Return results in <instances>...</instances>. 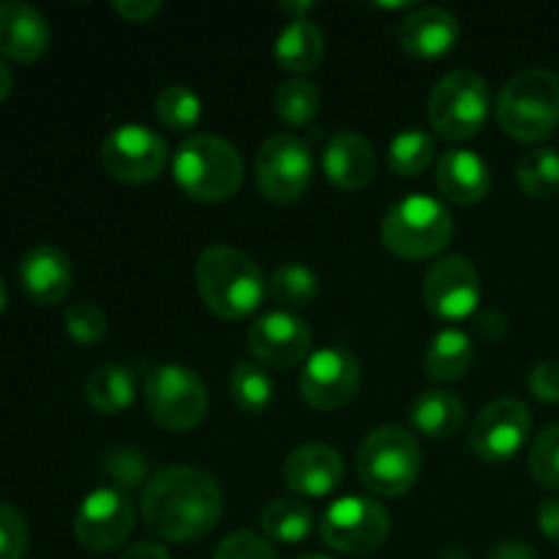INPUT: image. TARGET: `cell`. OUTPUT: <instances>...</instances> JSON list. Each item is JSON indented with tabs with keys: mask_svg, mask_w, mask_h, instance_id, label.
<instances>
[{
	"mask_svg": "<svg viewBox=\"0 0 559 559\" xmlns=\"http://www.w3.org/2000/svg\"><path fill=\"white\" fill-rule=\"evenodd\" d=\"M533 435V413L524 402L511 396L495 399L475 418L469 431V448L489 464L511 462L527 445Z\"/></svg>",
	"mask_w": 559,
	"mask_h": 559,
	"instance_id": "obj_14",
	"label": "cell"
},
{
	"mask_svg": "<svg viewBox=\"0 0 559 559\" xmlns=\"http://www.w3.org/2000/svg\"><path fill=\"white\" fill-rule=\"evenodd\" d=\"M322 169L336 189L360 191L374 178V147L364 134L353 129L333 131L322 151Z\"/></svg>",
	"mask_w": 559,
	"mask_h": 559,
	"instance_id": "obj_21",
	"label": "cell"
},
{
	"mask_svg": "<svg viewBox=\"0 0 559 559\" xmlns=\"http://www.w3.org/2000/svg\"><path fill=\"white\" fill-rule=\"evenodd\" d=\"M63 328L76 344H98L109 331V320L96 304H71L63 311Z\"/></svg>",
	"mask_w": 559,
	"mask_h": 559,
	"instance_id": "obj_36",
	"label": "cell"
},
{
	"mask_svg": "<svg viewBox=\"0 0 559 559\" xmlns=\"http://www.w3.org/2000/svg\"><path fill=\"white\" fill-rule=\"evenodd\" d=\"M456 224L445 202L429 194H407L382 216L380 238L396 260L418 262L440 254L453 240Z\"/></svg>",
	"mask_w": 559,
	"mask_h": 559,
	"instance_id": "obj_4",
	"label": "cell"
},
{
	"mask_svg": "<svg viewBox=\"0 0 559 559\" xmlns=\"http://www.w3.org/2000/svg\"><path fill=\"white\" fill-rule=\"evenodd\" d=\"M322 104L320 87L306 76H293L282 82L273 96V109L287 126H306L317 118Z\"/></svg>",
	"mask_w": 559,
	"mask_h": 559,
	"instance_id": "obj_32",
	"label": "cell"
},
{
	"mask_svg": "<svg viewBox=\"0 0 559 559\" xmlns=\"http://www.w3.org/2000/svg\"><path fill=\"white\" fill-rule=\"evenodd\" d=\"M486 559H538V551L527 540H502L489 551Z\"/></svg>",
	"mask_w": 559,
	"mask_h": 559,
	"instance_id": "obj_42",
	"label": "cell"
},
{
	"mask_svg": "<svg viewBox=\"0 0 559 559\" xmlns=\"http://www.w3.org/2000/svg\"><path fill=\"white\" fill-rule=\"evenodd\" d=\"M311 328L295 311H267L251 322L246 333V347L257 364L273 369H293L304 364L311 353Z\"/></svg>",
	"mask_w": 559,
	"mask_h": 559,
	"instance_id": "obj_16",
	"label": "cell"
},
{
	"mask_svg": "<svg viewBox=\"0 0 559 559\" xmlns=\"http://www.w3.org/2000/svg\"><path fill=\"white\" fill-rule=\"evenodd\" d=\"M473 360L475 344L469 333L459 331V328H442L426 347L424 369L426 377L437 385H453V382L464 380Z\"/></svg>",
	"mask_w": 559,
	"mask_h": 559,
	"instance_id": "obj_25",
	"label": "cell"
},
{
	"mask_svg": "<svg viewBox=\"0 0 559 559\" xmlns=\"http://www.w3.org/2000/svg\"><path fill=\"white\" fill-rule=\"evenodd\" d=\"M478 333L484 338H489V342H497V338H502L508 333V320L502 314H497V311H484L478 317Z\"/></svg>",
	"mask_w": 559,
	"mask_h": 559,
	"instance_id": "obj_44",
	"label": "cell"
},
{
	"mask_svg": "<svg viewBox=\"0 0 559 559\" xmlns=\"http://www.w3.org/2000/svg\"><path fill=\"white\" fill-rule=\"evenodd\" d=\"M530 393L544 404H559V364L557 360H544L535 364L527 377Z\"/></svg>",
	"mask_w": 559,
	"mask_h": 559,
	"instance_id": "obj_39",
	"label": "cell"
},
{
	"mask_svg": "<svg viewBox=\"0 0 559 559\" xmlns=\"http://www.w3.org/2000/svg\"><path fill=\"white\" fill-rule=\"evenodd\" d=\"M516 183L533 200H549L559 191V153L555 147H535L516 164Z\"/></svg>",
	"mask_w": 559,
	"mask_h": 559,
	"instance_id": "obj_31",
	"label": "cell"
},
{
	"mask_svg": "<svg viewBox=\"0 0 559 559\" xmlns=\"http://www.w3.org/2000/svg\"><path fill=\"white\" fill-rule=\"evenodd\" d=\"M284 486L300 497H328L344 478V459L328 442H306L295 448L282 467Z\"/></svg>",
	"mask_w": 559,
	"mask_h": 559,
	"instance_id": "obj_17",
	"label": "cell"
},
{
	"mask_svg": "<svg viewBox=\"0 0 559 559\" xmlns=\"http://www.w3.org/2000/svg\"><path fill=\"white\" fill-rule=\"evenodd\" d=\"M267 293H271L273 304L282 311L306 309L320 293V278L304 262H287V265L273 271L271 282H267Z\"/></svg>",
	"mask_w": 559,
	"mask_h": 559,
	"instance_id": "obj_30",
	"label": "cell"
},
{
	"mask_svg": "<svg viewBox=\"0 0 559 559\" xmlns=\"http://www.w3.org/2000/svg\"><path fill=\"white\" fill-rule=\"evenodd\" d=\"M260 527L271 544L295 546L314 530V513L306 502L293 497H276L260 511Z\"/></svg>",
	"mask_w": 559,
	"mask_h": 559,
	"instance_id": "obj_27",
	"label": "cell"
},
{
	"mask_svg": "<svg viewBox=\"0 0 559 559\" xmlns=\"http://www.w3.org/2000/svg\"><path fill=\"white\" fill-rule=\"evenodd\" d=\"M118 559H173V557H169L167 546H162L158 540H136V544H131Z\"/></svg>",
	"mask_w": 559,
	"mask_h": 559,
	"instance_id": "obj_43",
	"label": "cell"
},
{
	"mask_svg": "<svg viewBox=\"0 0 559 559\" xmlns=\"http://www.w3.org/2000/svg\"><path fill=\"white\" fill-rule=\"evenodd\" d=\"M11 85H14V76H11V69L5 66V60L0 58V104L11 96Z\"/></svg>",
	"mask_w": 559,
	"mask_h": 559,
	"instance_id": "obj_46",
	"label": "cell"
},
{
	"mask_svg": "<svg viewBox=\"0 0 559 559\" xmlns=\"http://www.w3.org/2000/svg\"><path fill=\"white\" fill-rule=\"evenodd\" d=\"M530 473L540 486L559 491V424L535 437L530 448Z\"/></svg>",
	"mask_w": 559,
	"mask_h": 559,
	"instance_id": "obj_35",
	"label": "cell"
},
{
	"mask_svg": "<svg viewBox=\"0 0 559 559\" xmlns=\"http://www.w3.org/2000/svg\"><path fill=\"white\" fill-rule=\"evenodd\" d=\"M424 304L442 322L467 320L480 306V273L464 254L440 257L426 271Z\"/></svg>",
	"mask_w": 559,
	"mask_h": 559,
	"instance_id": "obj_15",
	"label": "cell"
},
{
	"mask_svg": "<svg viewBox=\"0 0 559 559\" xmlns=\"http://www.w3.org/2000/svg\"><path fill=\"white\" fill-rule=\"evenodd\" d=\"M82 393H85L87 407L112 418V415H120L134 404L136 377L129 366L104 364L87 374Z\"/></svg>",
	"mask_w": 559,
	"mask_h": 559,
	"instance_id": "obj_26",
	"label": "cell"
},
{
	"mask_svg": "<svg viewBox=\"0 0 559 559\" xmlns=\"http://www.w3.org/2000/svg\"><path fill=\"white\" fill-rule=\"evenodd\" d=\"M298 559H331V557H325V555H304V557H298Z\"/></svg>",
	"mask_w": 559,
	"mask_h": 559,
	"instance_id": "obj_48",
	"label": "cell"
},
{
	"mask_svg": "<svg viewBox=\"0 0 559 559\" xmlns=\"http://www.w3.org/2000/svg\"><path fill=\"white\" fill-rule=\"evenodd\" d=\"M396 41L409 58L437 60L459 41V20L442 5H420L396 27Z\"/></svg>",
	"mask_w": 559,
	"mask_h": 559,
	"instance_id": "obj_19",
	"label": "cell"
},
{
	"mask_svg": "<svg viewBox=\"0 0 559 559\" xmlns=\"http://www.w3.org/2000/svg\"><path fill=\"white\" fill-rule=\"evenodd\" d=\"M134 524L136 511L131 497L115 486H104V489H93L80 502L74 516V535L82 549L93 555H107L131 538Z\"/></svg>",
	"mask_w": 559,
	"mask_h": 559,
	"instance_id": "obj_13",
	"label": "cell"
},
{
	"mask_svg": "<svg viewBox=\"0 0 559 559\" xmlns=\"http://www.w3.org/2000/svg\"><path fill=\"white\" fill-rule=\"evenodd\" d=\"M102 164L115 180L129 186L162 178L169 164L167 142L142 123H123L102 142Z\"/></svg>",
	"mask_w": 559,
	"mask_h": 559,
	"instance_id": "obj_11",
	"label": "cell"
},
{
	"mask_svg": "<svg viewBox=\"0 0 559 559\" xmlns=\"http://www.w3.org/2000/svg\"><path fill=\"white\" fill-rule=\"evenodd\" d=\"M278 9H282L289 20H309V14L317 5L311 3V0H284V3H278Z\"/></svg>",
	"mask_w": 559,
	"mask_h": 559,
	"instance_id": "obj_45",
	"label": "cell"
},
{
	"mask_svg": "<svg viewBox=\"0 0 559 559\" xmlns=\"http://www.w3.org/2000/svg\"><path fill=\"white\" fill-rule=\"evenodd\" d=\"M420 453L418 440L404 426H380L364 437L355 456L358 478L371 495L404 497L418 484Z\"/></svg>",
	"mask_w": 559,
	"mask_h": 559,
	"instance_id": "obj_6",
	"label": "cell"
},
{
	"mask_svg": "<svg viewBox=\"0 0 559 559\" xmlns=\"http://www.w3.org/2000/svg\"><path fill=\"white\" fill-rule=\"evenodd\" d=\"M211 559H278L276 549L271 546V540L260 538L257 533H240L227 535L222 544L216 546Z\"/></svg>",
	"mask_w": 559,
	"mask_h": 559,
	"instance_id": "obj_38",
	"label": "cell"
},
{
	"mask_svg": "<svg viewBox=\"0 0 559 559\" xmlns=\"http://www.w3.org/2000/svg\"><path fill=\"white\" fill-rule=\"evenodd\" d=\"M314 178V156L309 142L295 134H273L254 158V180L260 194L276 205L300 200Z\"/></svg>",
	"mask_w": 559,
	"mask_h": 559,
	"instance_id": "obj_10",
	"label": "cell"
},
{
	"mask_svg": "<svg viewBox=\"0 0 559 559\" xmlns=\"http://www.w3.org/2000/svg\"><path fill=\"white\" fill-rule=\"evenodd\" d=\"M49 41L52 31L41 11L22 0L0 3V58L31 66L44 58Z\"/></svg>",
	"mask_w": 559,
	"mask_h": 559,
	"instance_id": "obj_18",
	"label": "cell"
},
{
	"mask_svg": "<svg viewBox=\"0 0 559 559\" xmlns=\"http://www.w3.org/2000/svg\"><path fill=\"white\" fill-rule=\"evenodd\" d=\"M156 118L164 129L178 131V134H186V131H194L200 126L202 118V102L189 85H167L156 96Z\"/></svg>",
	"mask_w": 559,
	"mask_h": 559,
	"instance_id": "obj_33",
	"label": "cell"
},
{
	"mask_svg": "<svg viewBox=\"0 0 559 559\" xmlns=\"http://www.w3.org/2000/svg\"><path fill=\"white\" fill-rule=\"evenodd\" d=\"M22 284V293L36 306H55L71 293L74 284V267L71 260L58 249V246H33L20 260L16 271Z\"/></svg>",
	"mask_w": 559,
	"mask_h": 559,
	"instance_id": "obj_20",
	"label": "cell"
},
{
	"mask_svg": "<svg viewBox=\"0 0 559 559\" xmlns=\"http://www.w3.org/2000/svg\"><path fill=\"white\" fill-rule=\"evenodd\" d=\"M320 535L328 549L342 555H371L391 538V513L371 497H338L320 519Z\"/></svg>",
	"mask_w": 559,
	"mask_h": 559,
	"instance_id": "obj_9",
	"label": "cell"
},
{
	"mask_svg": "<svg viewBox=\"0 0 559 559\" xmlns=\"http://www.w3.org/2000/svg\"><path fill=\"white\" fill-rule=\"evenodd\" d=\"M273 58L284 71L306 74L325 58V33L314 20H289L273 44Z\"/></svg>",
	"mask_w": 559,
	"mask_h": 559,
	"instance_id": "obj_24",
	"label": "cell"
},
{
	"mask_svg": "<svg viewBox=\"0 0 559 559\" xmlns=\"http://www.w3.org/2000/svg\"><path fill=\"white\" fill-rule=\"evenodd\" d=\"M224 491L211 473L189 464L158 469L142 489L140 516L153 535L169 544H191L216 530Z\"/></svg>",
	"mask_w": 559,
	"mask_h": 559,
	"instance_id": "obj_1",
	"label": "cell"
},
{
	"mask_svg": "<svg viewBox=\"0 0 559 559\" xmlns=\"http://www.w3.org/2000/svg\"><path fill=\"white\" fill-rule=\"evenodd\" d=\"M273 393H276V385H273V377L265 366L257 364V360H238L235 364L233 377H229V396L240 413H267V407L273 404Z\"/></svg>",
	"mask_w": 559,
	"mask_h": 559,
	"instance_id": "obj_28",
	"label": "cell"
},
{
	"mask_svg": "<svg viewBox=\"0 0 559 559\" xmlns=\"http://www.w3.org/2000/svg\"><path fill=\"white\" fill-rule=\"evenodd\" d=\"M102 467L115 484V489L126 491V495L140 489V486L145 489V484L151 480L147 478V459L136 448H115L104 456Z\"/></svg>",
	"mask_w": 559,
	"mask_h": 559,
	"instance_id": "obj_34",
	"label": "cell"
},
{
	"mask_svg": "<svg viewBox=\"0 0 559 559\" xmlns=\"http://www.w3.org/2000/svg\"><path fill=\"white\" fill-rule=\"evenodd\" d=\"M437 189L448 202L478 205L491 191V169L484 156L467 147H453L437 158Z\"/></svg>",
	"mask_w": 559,
	"mask_h": 559,
	"instance_id": "obj_22",
	"label": "cell"
},
{
	"mask_svg": "<svg viewBox=\"0 0 559 559\" xmlns=\"http://www.w3.org/2000/svg\"><path fill=\"white\" fill-rule=\"evenodd\" d=\"M31 530L25 516L9 502H0V559H25Z\"/></svg>",
	"mask_w": 559,
	"mask_h": 559,
	"instance_id": "obj_37",
	"label": "cell"
},
{
	"mask_svg": "<svg viewBox=\"0 0 559 559\" xmlns=\"http://www.w3.org/2000/svg\"><path fill=\"white\" fill-rule=\"evenodd\" d=\"M142 396L151 418L167 431L197 429L211 404L202 377L180 364H162L147 371Z\"/></svg>",
	"mask_w": 559,
	"mask_h": 559,
	"instance_id": "obj_8",
	"label": "cell"
},
{
	"mask_svg": "<svg viewBox=\"0 0 559 559\" xmlns=\"http://www.w3.org/2000/svg\"><path fill=\"white\" fill-rule=\"evenodd\" d=\"M360 380V360L344 347H322L306 358L304 371L298 377V391L309 407L331 413L342 409L358 396Z\"/></svg>",
	"mask_w": 559,
	"mask_h": 559,
	"instance_id": "obj_12",
	"label": "cell"
},
{
	"mask_svg": "<svg viewBox=\"0 0 559 559\" xmlns=\"http://www.w3.org/2000/svg\"><path fill=\"white\" fill-rule=\"evenodd\" d=\"M112 9L126 22H151L164 9L162 0H115Z\"/></svg>",
	"mask_w": 559,
	"mask_h": 559,
	"instance_id": "obj_40",
	"label": "cell"
},
{
	"mask_svg": "<svg viewBox=\"0 0 559 559\" xmlns=\"http://www.w3.org/2000/svg\"><path fill=\"white\" fill-rule=\"evenodd\" d=\"M194 278L205 306L222 320L254 314L267 287L262 267L233 246H207L197 257Z\"/></svg>",
	"mask_w": 559,
	"mask_h": 559,
	"instance_id": "obj_2",
	"label": "cell"
},
{
	"mask_svg": "<svg viewBox=\"0 0 559 559\" xmlns=\"http://www.w3.org/2000/svg\"><path fill=\"white\" fill-rule=\"evenodd\" d=\"M175 183L197 202H227L243 186V158L238 147L216 134H191L173 156Z\"/></svg>",
	"mask_w": 559,
	"mask_h": 559,
	"instance_id": "obj_3",
	"label": "cell"
},
{
	"mask_svg": "<svg viewBox=\"0 0 559 559\" xmlns=\"http://www.w3.org/2000/svg\"><path fill=\"white\" fill-rule=\"evenodd\" d=\"M491 112L489 82L478 71L456 69L435 82L426 115L435 134L451 142H467L484 131Z\"/></svg>",
	"mask_w": 559,
	"mask_h": 559,
	"instance_id": "obj_7",
	"label": "cell"
},
{
	"mask_svg": "<svg viewBox=\"0 0 559 559\" xmlns=\"http://www.w3.org/2000/svg\"><path fill=\"white\" fill-rule=\"evenodd\" d=\"M5 306H9V289H5L3 276H0V314L5 311Z\"/></svg>",
	"mask_w": 559,
	"mask_h": 559,
	"instance_id": "obj_47",
	"label": "cell"
},
{
	"mask_svg": "<svg viewBox=\"0 0 559 559\" xmlns=\"http://www.w3.org/2000/svg\"><path fill=\"white\" fill-rule=\"evenodd\" d=\"M437 142L435 134L426 129H402L391 142H388L385 162L388 169L399 178H415L424 169H429V164L435 162Z\"/></svg>",
	"mask_w": 559,
	"mask_h": 559,
	"instance_id": "obj_29",
	"label": "cell"
},
{
	"mask_svg": "<svg viewBox=\"0 0 559 559\" xmlns=\"http://www.w3.org/2000/svg\"><path fill=\"white\" fill-rule=\"evenodd\" d=\"M407 418L420 437L451 440L467 420V407L456 393L445 388H429L413 399Z\"/></svg>",
	"mask_w": 559,
	"mask_h": 559,
	"instance_id": "obj_23",
	"label": "cell"
},
{
	"mask_svg": "<svg viewBox=\"0 0 559 559\" xmlns=\"http://www.w3.org/2000/svg\"><path fill=\"white\" fill-rule=\"evenodd\" d=\"M497 123L519 142H540L559 126V76L549 69H524L497 96Z\"/></svg>",
	"mask_w": 559,
	"mask_h": 559,
	"instance_id": "obj_5",
	"label": "cell"
},
{
	"mask_svg": "<svg viewBox=\"0 0 559 559\" xmlns=\"http://www.w3.org/2000/svg\"><path fill=\"white\" fill-rule=\"evenodd\" d=\"M538 527L546 540L559 546V497H549L538 508Z\"/></svg>",
	"mask_w": 559,
	"mask_h": 559,
	"instance_id": "obj_41",
	"label": "cell"
}]
</instances>
